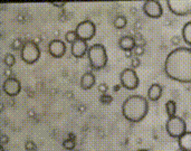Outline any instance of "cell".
<instances>
[{"label": "cell", "instance_id": "obj_1", "mask_svg": "<svg viewBox=\"0 0 191 151\" xmlns=\"http://www.w3.org/2000/svg\"><path fill=\"white\" fill-rule=\"evenodd\" d=\"M164 73L169 78L180 83H191V50L178 47L164 60Z\"/></svg>", "mask_w": 191, "mask_h": 151}, {"label": "cell", "instance_id": "obj_2", "mask_svg": "<svg viewBox=\"0 0 191 151\" xmlns=\"http://www.w3.org/2000/svg\"><path fill=\"white\" fill-rule=\"evenodd\" d=\"M149 111V103L145 97L141 95H131L124 100L122 104L123 116L130 122L137 123L147 116Z\"/></svg>", "mask_w": 191, "mask_h": 151}, {"label": "cell", "instance_id": "obj_3", "mask_svg": "<svg viewBox=\"0 0 191 151\" xmlns=\"http://www.w3.org/2000/svg\"><path fill=\"white\" fill-rule=\"evenodd\" d=\"M87 57L91 66L95 69L104 68L107 64V53L106 48L102 44H94L90 46L87 52Z\"/></svg>", "mask_w": 191, "mask_h": 151}, {"label": "cell", "instance_id": "obj_4", "mask_svg": "<svg viewBox=\"0 0 191 151\" xmlns=\"http://www.w3.org/2000/svg\"><path fill=\"white\" fill-rule=\"evenodd\" d=\"M20 57L28 65L35 64L40 57V50L38 45L34 40H27L24 43V46L20 50Z\"/></svg>", "mask_w": 191, "mask_h": 151}, {"label": "cell", "instance_id": "obj_5", "mask_svg": "<svg viewBox=\"0 0 191 151\" xmlns=\"http://www.w3.org/2000/svg\"><path fill=\"white\" fill-rule=\"evenodd\" d=\"M165 130L171 138L179 139L187 132V124L182 118L175 116L173 118H169V120L167 121Z\"/></svg>", "mask_w": 191, "mask_h": 151}, {"label": "cell", "instance_id": "obj_6", "mask_svg": "<svg viewBox=\"0 0 191 151\" xmlns=\"http://www.w3.org/2000/svg\"><path fill=\"white\" fill-rule=\"evenodd\" d=\"M75 31H76L77 36H78V39L88 41L93 38L96 34L95 24H94L92 20H84V21H81L78 25H77Z\"/></svg>", "mask_w": 191, "mask_h": 151}, {"label": "cell", "instance_id": "obj_7", "mask_svg": "<svg viewBox=\"0 0 191 151\" xmlns=\"http://www.w3.org/2000/svg\"><path fill=\"white\" fill-rule=\"evenodd\" d=\"M120 82L123 87L128 91H133L139 86V77L133 68H125L120 75Z\"/></svg>", "mask_w": 191, "mask_h": 151}, {"label": "cell", "instance_id": "obj_8", "mask_svg": "<svg viewBox=\"0 0 191 151\" xmlns=\"http://www.w3.org/2000/svg\"><path fill=\"white\" fill-rule=\"evenodd\" d=\"M167 3L170 11L177 16L191 14V0H168Z\"/></svg>", "mask_w": 191, "mask_h": 151}, {"label": "cell", "instance_id": "obj_9", "mask_svg": "<svg viewBox=\"0 0 191 151\" xmlns=\"http://www.w3.org/2000/svg\"><path fill=\"white\" fill-rule=\"evenodd\" d=\"M142 10L147 17L150 18H160L163 15V8H162L161 3L156 0H147L144 1L142 7Z\"/></svg>", "mask_w": 191, "mask_h": 151}, {"label": "cell", "instance_id": "obj_10", "mask_svg": "<svg viewBox=\"0 0 191 151\" xmlns=\"http://www.w3.org/2000/svg\"><path fill=\"white\" fill-rule=\"evenodd\" d=\"M2 90L8 96L18 95V94L20 93V90H21V84H20V81L17 80V78H15V77L7 78V80L3 82Z\"/></svg>", "mask_w": 191, "mask_h": 151}, {"label": "cell", "instance_id": "obj_11", "mask_svg": "<svg viewBox=\"0 0 191 151\" xmlns=\"http://www.w3.org/2000/svg\"><path fill=\"white\" fill-rule=\"evenodd\" d=\"M49 54L55 58H62L66 53V45L60 39H53L48 45Z\"/></svg>", "mask_w": 191, "mask_h": 151}, {"label": "cell", "instance_id": "obj_12", "mask_svg": "<svg viewBox=\"0 0 191 151\" xmlns=\"http://www.w3.org/2000/svg\"><path fill=\"white\" fill-rule=\"evenodd\" d=\"M88 48H90V47H88V45H87V41L78 39V40H76L73 45H72L71 53L74 57L82 58L85 56V54H87Z\"/></svg>", "mask_w": 191, "mask_h": 151}, {"label": "cell", "instance_id": "obj_13", "mask_svg": "<svg viewBox=\"0 0 191 151\" xmlns=\"http://www.w3.org/2000/svg\"><path fill=\"white\" fill-rule=\"evenodd\" d=\"M119 46L124 52H130L133 50L137 46V40L132 36H123L119 40Z\"/></svg>", "mask_w": 191, "mask_h": 151}, {"label": "cell", "instance_id": "obj_14", "mask_svg": "<svg viewBox=\"0 0 191 151\" xmlns=\"http://www.w3.org/2000/svg\"><path fill=\"white\" fill-rule=\"evenodd\" d=\"M162 92H163V88L160 84H158V83L152 84L147 90V97L150 101L156 102L162 96Z\"/></svg>", "mask_w": 191, "mask_h": 151}, {"label": "cell", "instance_id": "obj_15", "mask_svg": "<svg viewBox=\"0 0 191 151\" xmlns=\"http://www.w3.org/2000/svg\"><path fill=\"white\" fill-rule=\"evenodd\" d=\"M95 84V76L93 73L86 72L82 77H81V87L83 90H91Z\"/></svg>", "mask_w": 191, "mask_h": 151}, {"label": "cell", "instance_id": "obj_16", "mask_svg": "<svg viewBox=\"0 0 191 151\" xmlns=\"http://www.w3.org/2000/svg\"><path fill=\"white\" fill-rule=\"evenodd\" d=\"M179 148L182 151H191V132L187 131L183 135L178 139Z\"/></svg>", "mask_w": 191, "mask_h": 151}, {"label": "cell", "instance_id": "obj_17", "mask_svg": "<svg viewBox=\"0 0 191 151\" xmlns=\"http://www.w3.org/2000/svg\"><path fill=\"white\" fill-rule=\"evenodd\" d=\"M182 38L187 44L191 46V21L184 24L182 28Z\"/></svg>", "mask_w": 191, "mask_h": 151}, {"label": "cell", "instance_id": "obj_18", "mask_svg": "<svg viewBox=\"0 0 191 151\" xmlns=\"http://www.w3.org/2000/svg\"><path fill=\"white\" fill-rule=\"evenodd\" d=\"M165 111H167V114L169 118H173L175 116V113H177V104H175V101L169 100L165 104Z\"/></svg>", "mask_w": 191, "mask_h": 151}, {"label": "cell", "instance_id": "obj_19", "mask_svg": "<svg viewBox=\"0 0 191 151\" xmlns=\"http://www.w3.org/2000/svg\"><path fill=\"white\" fill-rule=\"evenodd\" d=\"M126 24H128V19L124 16H118L114 19V27L118 29H123L125 28Z\"/></svg>", "mask_w": 191, "mask_h": 151}, {"label": "cell", "instance_id": "obj_20", "mask_svg": "<svg viewBox=\"0 0 191 151\" xmlns=\"http://www.w3.org/2000/svg\"><path fill=\"white\" fill-rule=\"evenodd\" d=\"M65 39L67 43H69L71 45H73L76 40H78V36H77L75 30H69L65 34Z\"/></svg>", "mask_w": 191, "mask_h": 151}, {"label": "cell", "instance_id": "obj_21", "mask_svg": "<svg viewBox=\"0 0 191 151\" xmlns=\"http://www.w3.org/2000/svg\"><path fill=\"white\" fill-rule=\"evenodd\" d=\"M3 62H5L6 66L10 68L11 66H14L15 63H16V58H15V56L12 55V54H7V55L5 56V59H3Z\"/></svg>", "mask_w": 191, "mask_h": 151}, {"label": "cell", "instance_id": "obj_22", "mask_svg": "<svg viewBox=\"0 0 191 151\" xmlns=\"http://www.w3.org/2000/svg\"><path fill=\"white\" fill-rule=\"evenodd\" d=\"M100 102L103 103V104H111L113 102V97L109 94H102L101 97H100Z\"/></svg>", "mask_w": 191, "mask_h": 151}, {"label": "cell", "instance_id": "obj_23", "mask_svg": "<svg viewBox=\"0 0 191 151\" xmlns=\"http://www.w3.org/2000/svg\"><path fill=\"white\" fill-rule=\"evenodd\" d=\"M63 147L66 150H74L75 149V141L71 140V139H66L63 142Z\"/></svg>", "mask_w": 191, "mask_h": 151}, {"label": "cell", "instance_id": "obj_24", "mask_svg": "<svg viewBox=\"0 0 191 151\" xmlns=\"http://www.w3.org/2000/svg\"><path fill=\"white\" fill-rule=\"evenodd\" d=\"M22 46H24V44H22L21 39H19V38L14 39V41H12V44H11V47H12V50H21Z\"/></svg>", "mask_w": 191, "mask_h": 151}, {"label": "cell", "instance_id": "obj_25", "mask_svg": "<svg viewBox=\"0 0 191 151\" xmlns=\"http://www.w3.org/2000/svg\"><path fill=\"white\" fill-rule=\"evenodd\" d=\"M141 65V60H140V58L137 57V56H135V57H132L131 58V67L132 68H137L139 66Z\"/></svg>", "mask_w": 191, "mask_h": 151}, {"label": "cell", "instance_id": "obj_26", "mask_svg": "<svg viewBox=\"0 0 191 151\" xmlns=\"http://www.w3.org/2000/svg\"><path fill=\"white\" fill-rule=\"evenodd\" d=\"M133 53H134V55H137V56L143 55V54H144V47H143L142 45H137L135 48L133 50Z\"/></svg>", "mask_w": 191, "mask_h": 151}, {"label": "cell", "instance_id": "obj_27", "mask_svg": "<svg viewBox=\"0 0 191 151\" xmlns=\"http://www.w3.org/2000/svg\"><path fill=\"white\" fill-rule=\"evenodd\" d=\"M25 148H26V150L27 151H34L36 149V144L34 141L28 140V141H26V143H25Z\"/></svg>", "mask_w": 191, "mask_h": 151}, {"label": "cell", "instance_id": "obj_28", "mask_svg": "<svg viewBox=\"0 0 191 151\" xmlns=\"http://www.w3.org/2000/svg\"><path fill=\"white\" fill-rule=\"evenodd\" d=\"M107 90H109V86H107V84H105V83L98 84V91H100L102 94H106Z\"/></svg>", "mask_w": 191, "mask_h": 151}, {"label": "cell", "instance_id": "obj_29", "mask_svg": "<svg viewBox=\"0 0 191 151\" xmlns=\"http://www.w3.org/2000/svg\"><path fill=\"white\" fill-rule=\"evenodd\" d=\"M0 141H1V144H2V146H5L6 143H7V142H8V141H9V139H8V137H7V135L1 134V138H0Z\"/></svg>", "mask_w": 191, "mask_h": 151}, {"label": "cell", "instance_id": "obj_30", "mask_svg": "<svg viewBox=\"0 0 191 151\" xmlns=\"http://www.w3.org/2000/svg\"><path fill=\"white\" fill-rule=\"evenodd\" d=\"M3 74H5L6 76H8V78H10V76L12 75V72H11V69L9 68V67H7V68L5 69V72H3Z\"/></svg>", "mask_w": 191, "mask_h": 151}, {"label": "cell", "instance_id": "obj_31", "mask_svg": "<svg viewBox=\"0 0 191 151\" xmlns=\"http://www.w3.org/2000/svg\"><path fill=\"white\" fill-rule=\"evenodd\" d=\"M52 5L54 7H57V8H63L64 6H65V2H53Z\"/></svg>", "mask_w": 191, "mask_h": 151}, {"label": "cell", "instance_id": "obj_32", "mask_svg": "<svg viewBox=\"0 0 191 151\" xmlns=\"http://www.w3.org/2000/svg\"><path fill=\"white\" fill-rule=\"evenodd\" d=\"M125 57H128V58H132V57H133V50L125 52Z\"/></svg>", "mask_w": 191, "mask_h": 151}, {"label": "cell", "instance_id": "obj_33", "mask_svg": "<svg viewBox=\"0 0 191 151\" xmlns=\"http://www.w3.org/2000/svg\"><path fill=\"white\" fill-rule=\"evenodd\" d=\"M68 139H71V140H74V141H75L76 137H75V134H74V133H69V134H68Z\"/></svg>", "mask_w": 191, "mask_h": 151}, {"label": "cell", "instance_id": "obj_34", "mask_svg": "<svg viewBox=\"0 0 191 151\" xmlns=\"http://www.w3.org/2000/svg\"><path fill=\"white\" fill-rule=\"evenodd\" d=\"M178 41L180 43V40H178V37H173V40H172V43H173V44H175V45H177V44H178Z\"/></svg>", "mask_w": 191, "mask_h": 151}, {"label": "cell", "instance_id": "obj_35", "mask_svg": "<svg viewBox=\"0 0 191 151\" xmlns=\"http://www.w3.org/2000/svg\"><path fill=\"white\" fill-rule=\"evenodd\" d=\"M113 90H114L115 92H118V91L120 90V85H115V86H114V88H113Z\"/></svg>", "mask_w": 191, "mask_h": 151}, {"label": "cell", "instance_id": "obj_36", "mask_svg": "<svg viewBox=\"0 0 191 151\" xmlns=\"http://www.w3.org/2000/svg\"><path fill=\"white\" fill-rule=\"evenodd\" d=\"M34 114H35V113H34V112H33V111H30V112H29V116H34Z\"/></svg>", "mask_w": 191, "mask_h": 151}, {"label": "cell", "instance_id": "obj_37", "mask_svg": "<svg viewBox=\"0 0 191 151\" xmlns=\"http://www.w3.org/2000/svg\"><path fill=\"white\" fill-rule=\"evenodd\" d=\"M137 151H149V150H145V149H140V150H137Z\"/></svg>", "mask_w": 191, "mask_h": 151}, {"label": "cell", "instance_id": "obj_38", "mask_svg": "<svg viewBox=\"0 0 191 151\" xmlns=\"http://www.w3.org/2000/svg\"><path fill=\"white\" fill-rule=\"evenodd\" d=\"M1 151H5V150H3V147H1Z\"/></svg>", "mask_w": 191, "mask_h": 151}, {"label": "cell", "instance_id": "obj_39", "mask_svg": "<svg viewBox=\"0 0 191 151\" xmlns=\"http://www.w3.org/2000/svg\"><path fill=\"white\" fill-rule=\"evenodd\" d=\"M76 151H81V150H76Z\"/></svg>", "mask_w": 191, "mask_h": 151}]
</instances>
